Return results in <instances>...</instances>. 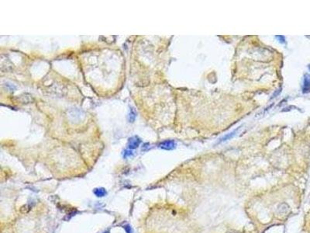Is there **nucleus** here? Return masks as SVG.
Listing matches in <instances>:
<instances>
[{
    "instance_id": "2",
    "label": "nucleus",
    "mask_w": 310,
    "mask_h": 233,
    "mask_svg": "<svg viewBox=\"0 0 310 233\" xmlns=\"http://www.w3.org/2000/svg\"><path fill=\"white\" fill-rule=\"evenodd\" d=\"M141 143V140L137 136H133L129 139L128 148H129V149L130 150L134 149V148H138Z\"/></svg>"
},
{
    "instance_id": "4",
    "label": "nucleus",
    "mask_w": 310,
    "mask_h": 233,
    "mask_svg": "<svg viewBox=\"0 0 310 233\" xmlns=\"http://www.w3.org/2000/svg\"><path fill=\"white\" fill-rule=\"evenodd\" d=\"M240 127H238L237 129H236V130H234V131H232V132H230V133H229V134H227V135H226L225 136H223L222 138H221L220 139H219V141L218 142V143H222V142H226V141H228V140H230L231 138H234V136H235L236 135H237V133H238V131H239V130L240 129Z\"/></svg>"
},
{
    "instance_id": "5",
    "label": "nucleus",
    "mask_w": 310,
    "mask_h": 233,
    "mask_svg": "<svg viewBox=\"0 0 310 233\" xmlns=\"http://www.w3.org/2000/svg\"><path fill=\"white\" fill-rule=\"evenodd\" d=\"M137 118V113L136 111L134 110L133 108H131L130 110V113H129V115H128V121L130 123H133L134 122L135 119Z\"/></svg>"
},
{
    "instance_id": "6",
    "label": "nucleus",
    "mask_w": 310,
    "mask_h": 233,
    "mask_svg": "<svg viewBox=\"0 0 310 233\" xmlns=\"http://www.w3.org/2000/svg\"><path fill=\"white\" fill-rule=\"evenodd\" d=\"M94 193L97 197H100V198H102V197H104L105 195L106 194V191L104 188H98V189H95Z\"/></svg>"
},
{
    "instance_id": "10",
    "label": "nucleus",
    "mask_w": 310,
    "mask_h": 233,
    "mask_svg": "<svg viewBox=\"0 0 310 233\" xmlns=\"http://www.w3.org/2000/svg\"><path fill=\"white\" fill-rule=\"evenodd\" d=\"M103 233H109V231H105V232H103Z\"/></svg>"
},
{
    "instance_id": "9",
    "label": "nucleus",
    "mask_w": 310,
    "mask_h": 233,
    "mask_svg": "<svg viewBox=\"0 0 310 233\" xmlns=\"http://www.w3.org/2000/svg\"><path fill=\"white\" fill-rule=\"evenodd\" d=\"M123 228L126 230V233H132V228H130V225H125V226H123Z\"/></svg>"
},
{
    "instance_id": "8",
    "label": "nucleus",
    "mask_w": 310,
    "mask_h": 233,
    "mask_svg": "<svg viewBox=\"0 0 310 233\" xmlns=\"http://www.w3.org/2000/svg\"><path fill=\"white\" fill-rule=\"evenodd\" d=\"M276 37L278 39L279 42H281V43H285V38L284 36L279 35V36H276Z\"/></svg>"
},
{
    "instance_id": "1",
    "label": "nucleus",
    "mask_w": 310,
    "mask_h": 233,
    "mask_svg": "<svg viewBox=\"0 0 310 233\" xmlns=\"http://www.w3.org/2000/svg\"><path fill=\"white\" fill-rule=\"evenodd\" d=\"M159 148L164 150H173L176 148V143L173 140H166L159 145Z\"/></svg>"
},
{
    "instance_id": "3",
    "label": "nucleus",
    "mask_w": 310,
    "mask_h": 233,
    "mask_svg": "<svg viewBox=\"0 0 310 233\" xmlns=\"http://www.w3.org/2000/svg\"><path fill=\"white\" fill-rule=\"evenodd\" d=\"M302 93H310V75L305 74L304 76L303 85H302Z\"/></svg>"
},
{
    "instance_id": "7",
    "label": "nucleus",
    "mask_w": 310,
    "mask_h": 233,
    "mask_svg": "<svg viewBox=\"0 0 310 233\" xmlns=\"http://www.w3.org/2000/svg\"><path fill=\"white\" fill-rule=\"evenodd\" d=\"M133 156V152L130 149H127L125 150L124 152H123V158L124 159H127V158H130Z\"/></svg>"
},
{
    "instance_id": "11",
    "label": "nucleus",
    "mask_w": 310,
    "mask_h": 233,
    "mask_svg": "<svg viewBox=\"0 0 310 233\" xmlns=\"http://www.w3.org/2000/svg\"><path fill=\"white\" fill-rule=\"evenodd\" d=\"M308 69H309V71H310V65L308 66Z\"/></svg>"
}]
</instances>
